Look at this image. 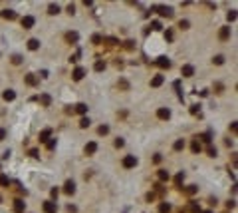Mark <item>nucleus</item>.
I'll use <instances>...</instances> for the list:
<instances>
[{
  "mask_svg": "<svg viewBox=\"0 0 238 213\" xmlns=\"http://www.w3.org/2000/svg\"><path fill=\"white\" fill-rule=\"evenodd\" d=\"M202 213H212V211H202Z\"/></svg>",
  "mask_w": 238,
  "mask_h": 213,
  "instance_id": "e2e57ef3",
  "label": "nucleus"
},
{
  "mask_svg": "<svg viewBox=\"0 0 238 213\" xmlns=\"http://www.w3.org/2000/svg\"><path fill=\"white\" fill-rule=\"evenodd\" d=\"M226 20H228V22H234L236 20V10H230V12L226 14Z\"/></svg>",
  "mask_w": 238,
  "mask_h": 213,
  "instance_id": "a19ab883",
  "label": "nucleus"
},
{
  "mask_svg": "<svg viewBox=\"0 0 238 213\" xmlns=\"http://www.w3.org/2000/svg\"><path fill=\"white\" fill-rule=\"evenodd\" d=\"M22 56H20V54H14V56H12V64H16V66H18V64H22Z\"/></svg>",
  "mask_w": 238,
  "mask_h": 213,
  "instance_id": "c03bdc74",
  "label": "nucleus"
},
{
  "mask_svg": "<svg viewBox=\"0 0 238 213\" xmlns=\"http://www.w3.org/2000/svg\"><path fill=\"white\" fill-rule=\"evenodd\" d=\"M50 138H52V128H46L40 132V141H48Z\"/></svg>",
  "mask_w": 238,
  "mask_h": 213,
  "instance_id": "412c9836",
  "label": "nucleus"
},
{
  "mask_svg": "<svg viewBox=\"0 0 238 213\" xmlns=\"http://www.w3.org/2000/svg\"><path fill=\"white\" fill-rule=\"evenodd\" d=\"M123 48H125V50H133V48H135V42H133V40L123 42Z\"/></svg>",
  "mask_w": 238,
  "mask_h": 213,
  "instance_id": "49530a36",
  "label": "nucleus"
},
{
  "mask_svg": "<svg viewBox=\"0 0 238 213\" xmlns=\"http://www.w3.org/2000/svg\"><path fill=\"white\" fill-rule=\"evenodd\" d=\"M173 150H175V151H181V150H185V139H177L175 144H173Z\"/></svg>",
  "mask_w": 238,
  "mask_h": 213,
  "instance_id": "393cba45",
  "label": "nucleus"
},
{
  "mask_svg": "<svg viewBox=\"0 0 238 213\" xmlns=\"http://www.w3.org/2000/svg\"><path fill=\"white\" fill-rule=\"evenodd\" d=\"M207 154H208L210 157H216V154H218V151H216V147H214L212 144H208V147H207Z\"/></svg>",
  "mask_w": 238,
  "mask_h": 213,
  "instance_id": "7c9ffc66",
  "label": "nucleus"
},
{
  "mask_svg": "<svg viewBox=\"0 0 238 213\" xmlns=\"http://www.w3.org/2000/svg\"><path fill=\"white\" fill-rule=\"evenodd\" d=\"M188 26H191L188 20H181V22H178V28H181V30H188Z\"/></svg>",
  "mask_w": 238,
  "mask_h": 213,
  "instance_id": "a18cd8bd",
  "label": "nucleus"
},
{
  "mask_svg": "<svg viewBox=\"0 0 238 213\" xmlns=\"http://www.w3.org/2000/svg\"><path fill=\"white\" fill-rule=\"evenodd\" d=\"M64 193L66 195H74L75 193V183L72 181V179H68V181L64 183Z\"/></svg>",
  "mask_w": 238,
  "mask_h": 213,
  "instance_id": "6e6552de",
  "label": "nucleus"
},
{
  "mask_svg": "<svg viewBox=\"0 0 238 213\" xmlns=\"http://www.w3.org/2000/svg\"><path fill=\"white\" fill-rule=\"evenodd\" d=\"M28 154H30L32 157H38V155H40V151H38V150H36V147H32V150L28 151Z\"/></svg>",
  "mask_w": 238,
  "mask_h": 213,
  "instance_id": "864d4df0",
  "label": "nucleus"
},
{
  "mask_svg": "<svg viewBox=\"0 0 238 213\" xmlns=\"http://www.w3.org/2000/svg\"><path fill=\"white\" fill-rule=\"evenodd\" d=\"M0 16H2L4 20H16V16H18V14H16L14 10H10V8H6V10H2V12H0Z\"/></svg>",
  "mask_w": 238,
  "mask_h": 213,
  "instance_id": "9b49d317",
  "label": "nucleus"
},
{
  "mask_svg": "<svg viewBox=\"0 0 238 213\" xmlns=\"http://www.w3.org/2000/svg\"><path fill=\"white\" fill-rule=\"evenodd\" d=\"M38 48H40V40H36V38H30V40H28V50L36 52Z\"/></svg>",
  "mask_w": 238,
  "mask_h": 213,
  "instance_id": "4be33fe9",
  "label": "nucleus"
},
{
  "mask_svg": "<svg viewBox=\"0 0 238 213\" xmlns=\"http://www.w3.org/2000/svg\"><path fill=\"white\" fill-rule=\"evenodd\" d=\"M210 138H212V134L207 132V134H202V135H198L197 139H202V141H207V144H210Z\"/></svg>",
  "mask_w": 238,
  "mask_h": 213,
  "instance_id": "e433bc0d",
  "label": "nucleus"
},
{
  "mask_svg": "<svg viewBox=\"0 0 238 213\" xmlns=\"http://www.w3.org/2000/svg\"><path fill=\"white\" fill-rule=\"evenodd\" d=\"M74 114H82V116H85V114H88V104H78V106H74Z\"/></svg>",
  "mask_w": 238,
  "mask_h": 213,
  "instance_id": "a211bd4d",
  "label": "nucleus"
},
{
  "mask_svg": "<svg viewBox=\"0 0 238 213\" xmlns=\"http://www.w3.org/2000/svg\"><path fill=\"white\" fill-rule=\"evenodd\" d=\"M191 150H193V154H198V151L202 150V145H201V141L198 139H194L193 144H191Z\"/></svg>",
  "mask_w": 238,
  "mask_h": 213,
  "instance_id": "a878e982",
  "label": "nucleus"
},
{
  "mask_svg": "<svg viewBox=\"0 0 238 213\" xmlns=\"http://www.w3.org/2000/svg\"><path fill=\"white\" fill-rule=\"evenodd\" d=\"M83 76H85V68H82V66H78L72 72V78H74V82H79V80H83Z\"/></svg>",
  "mask_w": 238,
  "mask_h": 213,
  "instance_id": "39448f33",
  "label": "nucleus"
},
{
  "mask_svg": "<svg viewBox=\"0 0 238 213\" xmlns=\"http://www.w3.org/2000/svg\"><path fill=\"white\" fill-rule=\"evenodd\" d=\"M157 177H159V181H169L171 173L167 171V169H159V171H157Z\"/></svg>",
  "mask_w": 238,
  "mask_h": 213,
  "instance_id": "f3484780",
  "label": "nucleus"
},
{
  "mask_svg": "<svg viewBox=\"0 0 238 213\" xmlns=\"http://www.w3.org/2000/svg\"><path fill=\"white\" fill-rule=\"evenodd\" d=\"M163 82H165V76H161V74H157L153 80H151V88H159V86H163Z\"/></svg>",
  "mask_w": 238,
  "mask_h": 213,
  "instance_id": "4468645a",
  "label": "nucleus"
},
{
  "mask_svg": "<svg viewBox=\"0 0 238 213\" xmlns=\"http://www.w3.org/2000/svg\"><path fill=\"white\" fill-rule=\"evenodd\" d=\"M2 98H4L6 102H14V100H16V92H14V90H4Z\"/></svg>",
  "mask_w": 238,
  "mask_h": 213,
  "instance_id": "aec40b11",
  "label": "nucleus"
},
{
  "mask_svg": "<svg viewBox=\"0 0 238 213\" xmlns=\"http://www.w3.org/2000/svg\"><path fill=\"white\" fill-rule=\"evenodd\" d=\"M117 86H119L121 90H129V82H127V80H119V82H117Z\"/></svg>",
  "mask_w": 238,
  "mask_h": 213,
  "instance_id": "37998d69",
  "label": "nucleus"
},
{
  "mask_svg": "<svg viewBox=\"0 0 238 213\" xmlns=\"http://www.w3.org/2000/svg\"><path fill=\"white\" fill-rule=\"evenodd\" d=\"M38 100H40V104H42L44 108H48V106L52 104V96H50V94H42L40 98H38Z\"/></svg>",
  "mask_w": 238,
  "mask_h": 213,
  "instance_id": "6ab92c4d",
  "label": "nucleus"
},
{
  "mask_svg": "<svg viewBox=\"0 0 238 213\" xmlns=\"http://www.w3.org/2000/svg\"><path fill=\"white\" fill-rule=\"evenodd\" d=\"M198 94H201L202 98H207V96H208V90H201V92H198Z\"/></svg>",
  "mask_w": 238,
  "mask_h": 213,
  "instance_id": "680f3d73",
  "label": "nucleus"
},
{
  "mask_svg": "<svg viewBox=\"0 0 238 213\" xmlns=\"http://www.w3.org/2000/svg\"><path fill=\"white\" fill-rule=\"evenodd\" d=\"M236 129H238V125H236V122H232V124H230V132H232V134H236Z\"/></svg>",
  "mask_w": 238,
  "mask_h": 213,
  "instance_id": "4d7b16f0",
  "label": "nucleus"
},
{
  "mask_svg": "<svg viewBox=\"0 0 238 213\" xmlns=\"http://www.w3.org/2000/svg\"><path fill=\"white\" fill-rule=\"evenodd\" d=\"M24 82H26V86H30V88H34V86L38 84V78H36V74H26Z\"/></svg>",
  "mask_w": 238,
  "mask_h": 213,
  "instance_id": "ddd939ff",
  "label": "nucleus"
},
{
  "mask_svg": "<svg viewBox=\"0 0 238 213\" xmlns=\"http://www.w3.org/2000/svg\"><path fill=\"white\" fill-rule=\"evenodd\" d=\"M78 40H79V34H78V32H66V42H69V44H75Z\"/></svg>",
  "mask_w": 238,
  "mask_h": 213,
  "instance_id": "2eb2a0df",
  "label": "nucleus"
},
{
  "mask_svg": "<svg viewBox=\"0 0 238 213\" xmlns=\"http://www.w3.org/2000/svg\"><path fill=\"white\" fill-rule=\"evenodd\" d=\"M58 193H60V191H58V187H52V189H50V195H52V197H54V199H56V197H58Z\"/></svg>",
  "mask_w": 238,
  "mask_h": 213,
  "instance_id": "5fc2aeb1",
  "label": "nucleus"
},
{
  "mask_svg": "<svg viewBox=\"0 0 238 213\" xmlns=\"http://www.w3.org/2000/svg\"><path fill=\"white\" fill-rule=\"evenodd\" d=\"M163 28V24L159 22V20H153V22H151V30H161Z\"/></svg>",
  "mask_w": 238,
  "mask_h": 213,
  "instance_id": "79ce46f5",
  "label": "nucleus"
},
{
  "mask_svg": "<svg viewBox=\"0 0 238 213\" xmlns=\"http://www.w3.org/2000/svg\"><path fill=\"white\" fill-rule=\"evenodd\" d=\"M159 213H171V205L169 203H161L159 205Z\"/></svg>",
  "mask_w": 238,
  "mask_h": 213,
  "instance_id": "473e14b6",
  "label": "nucleus"
},
{
  "mask_svg": "<svg viewBox=\"0 0 238 213\" xmlns=\"http://www.w3.org/2000/svg\"><path fill=\"white\" fill-rule=\"evenodd\" d=\"M214 90H216V94H222V84H218V82H216V84H214Z\"/></svg>",
  "mask_w": 238,
  "mask_h": 213,
  "instance_id": "6e6d98bb",
  "label": "nucleus"
},
{
  "mask_svg": "<svg viewBox=\"0 0 238 213\" xmlns=\"http://www.w3.org/2000/svg\"><path fill=\"white\" fill-rule=\"evenodd\" d=\"M101 42H103V38H101L99 34H93V36H91V44H101Z\"/></svg>",
  "mask_w": 238,
  "mask_h": 213,
  "instance_id": "ea45409f",
  "label": "nucleus"
},
{
  "mask_svg": "<svg viewBox=\"0 0 238 213\" xmlns=\"http://www.w3.org/2000/svg\"><path fill=\"white\" fill-rule=\"evenodd\" d=\"M121 163H123V167H125V169H131V167L137 165V157H135V155H125Z\"/></svg>",
  "mask_w": 238,
  "mask_h": 213,
  "instance_id": "f03ea898",
  "label": "nucleus"
},
{
  "mask_svg": "<svg viewBox=\"0 0 238 213\" xmlns=\"http://www.w3.org/2000/svg\"><path fill=\"white\" fill-rule=\"evenodd\" d=\"M153 12H159L163 18H173V8L171 6H153Z\"/></svg>",
  "mask_w": 238,
  "mask_h": 213,
  "instance_id": "f257e3e1",
  "label": "nucleus"
},
{
  "mask_svg": "<svg viewBox=\"0 0 238 213\" xmlns=\"http://www.w3.org/2000/svg\"><path fill=\"white\" fill-rule=\"evenodd\" d=\"M103 42H107L109 46H117V44H119V40H117V38H113V36H107V38H103Z\"/></svg>",
  "mask_w": 238,
  "mask_h": 213,
  "instance_id": "cd10ccee",
  "label": "nucleus"
},
{
  "mask_svg": "<svg viewBox=\"0 0 238 213\" xmlns=\"http://www.w3.org/2000/svg\"><path fill=\"white\" fill-rule=\"evenodd\" d=\"M175 90L178 92V100H183V92H181V82H175Z\"/></svg>",
  "mask_w": 238,
  "mask_h": 213,
  "instance_id": "09e8293b",
  "label": "nucleus"
},
{
  "mask_svg": "<svg viewBox=\"0 0 238 213\" xmlns=\"http://www.w3.org/2000/svg\"><path fill=\"white\" fill-rule=\"evenodd\" d=\"M183 181H185V173H177L175 175V185H183Z\"/></svg>",
  "mask_w": 238,
  "mask_h": 213,
  "instance_id": "c756f323",
  "label": "nucleus"
},
{
  "mask_svg": "<svg viewBox=\"0 0 238 213\" xmlns=\"http://www.w3.org/2000/svg\"><path fill=\"white\" fill-rule=\"evenodd\" d=\"M157 118L159 119H169L171 118V110L169 108H159V110H157Z\"/></svg>",
  "mask_w": 238,
  "mask_h": 213,
  "instance_id": "9d476101",
  "label": "nucleus"
},
{
  "mask_svg": "<svg viewBox=\"0 0 238 213\" xmlns=\"http://www.w3.org/2000/svg\"><path fill=\"white\" fill-rule=\"evenodd\" d=\"M105 66H107V64L103 62V60H97V62H95V72H103V70H105Z\"/></svg>",
  "mask_w": 238,
  "mask_h": 213,
  "instance_id": "bb28decb",
  "label": "nucleus"
},
{
  "mask_svg": "<svg viewBox=\"0 0 238 213\" xmlns=\"http://www.w3.org/2000/svg\"><path fill=\"white\" fill-rule=\"evenodd\" d=\"M4 138H6V129H4V128H0V141H2Z\"/></svg>",
  "mask_w": 238,
  "mask_h": 213,
  "instance_id": "13d9d810",
  "label": "nucleus"
},
{
  "mask_svg": "<svg viewBox=\"0 0 238 213\" xmlns=\"http://www.w3.org/2000/svg\"><path fill=\"white\" fill-rule=\"evenodd\" d=\"M181 74H183V78H191V76H194V66L185 64V66L181 68Z\"/></svg>",
  "mask_w": 238,
  "mask_h": 213,
  "instance_id": "0eeeda50",
  "label": "nucleus"
},
{
  "mask_svg": "<svg viewBox=\"0 0 238 213\" xmlns=\"http://www.w3.org/2000/svg\"><path fill=\"white\" fill-rule=\"evenodd\" d=\"M46 147H48V150H50V151H52V150H54V147H56V139H52V138H50V139H48V141H46Z\"/></svg>",
  "mask_w": 238,
  "mask_h": 213,
  "instance_id": "de8ad7c7",
  "label": "nucleus"
},
{
  "mask_svg": "<svg viewBox=\"0 0 238 213\" xmlns=\"http://www.w3.org/2000/svg\"><path fill=\"white\" fill-rule=\"evenodd\" d=\"M161 160H163V157H161V154H157V155L153 157V161H155V163H161Z\"/></svg>",
  "mask_w": 238,
  "mask_h": 213,
  "instance_id": "bf43d9fd",
  "label": "nucleus"
},
{
  "mask_svg": "<svg viewBox=\"0 0 238 213\" xmlns=\"http://www.w3.org/2000/svg\"><path fill=\"white\" fill-rule=\"evenodd\" d=\"M157 199V193H153V191H149L147 193V201H155Z\"/></svg>",
  "mask_w": 238,
  "mask_h": 213,
  "instance_id": "603ef678",
  "label": "nucleus"
},
{
  "mask_svg": "<svg viewBox=\"0 0 238 213\" xmlns=\"http://www.w3.org/2000/svg\"><path fill=\"white\" fill-rule=\"evenodd\" d=\"M48 14H50V16L60 14V6H58V4H50V6H48Z\"/></svg>",
  "mask_w": 238,
  "mask_h": 213,
  "instance_id": "b1692460",
  "label": "nucleus"
},
{
  "mask_svg": "<svg viewBox=\"0 0 238 213\" xmlns=\"http://www.w3.org/2000/svg\"><path fill=\"white\" fill-rule=\"evenodd\" d=\"M89 124H91V122H89V118H85V116H83L82 119H79V128H82V129L89 128Z\"/></svg>",
  "mask_w": 238,
  "mask_h": 213,
  "instance_id": "c85d7f7f",
  "label": "nucleus"
},
{
  "mask_svg": "<svg viewBox=\"0 0 238 213\" xmlns=\"http://www.w3.org/2000/svg\"><path fill=\"white\" fill-rule=\"evenodd\" d=\"M0 185H4V187H8V185H10V179H8V175L0 173Z\"/></svg>",
  "mask_w": 238,
  "mask_h": 213,
  "instance_id": "72a5a7b5",
  "label": "nucleus"
},
{
  "mask_svg": "<svg viewBox=\"0 0 238 213\" xmlns=\"http://www.w3.org/2000/svg\"><path fill=\"white\" fill-rule=\"evenodd\" d=\"M83 151H85V155H93L97 151V144H95V141H88L85 147H83Z\"/></svg>",
  "mask_w": 238,
  "mask_h": 213,
  "instance_id": "1a4fd4ad",
  "label": "nucleus"
},
{
  "mask_svg": "<svg viewBox=\"0 0 238 213\" xmlns=\"http://www.w3.org/2000/svg\"><path fill=\"white\" fill-rule=\"evenodd\" d=\"M173 38H175L173 30H171V28H167V30H165V40H167V42H173Z\"/></svg>",
  "mask_w": 238,
  "mask_h": 213,
  "instance_id": "4c0bfd02",
  "label": "nucleus"
},
{
  "mask_svg": "<svg viewBox=\"0 0 238 213\" xmlns=\"http://www.w3.org/2000/svg\"><path fill=\"white\" fill-rule=\"evenodd\" d=\"M218 38H220V40H228V38H230V28H228V26H222V28H220L218 30Z\"/></svg>",
  "mask_w": 238,
  "mask_h": 213,
  "instance_id": "f8f14e48",
  "label": "nucleus"
},
{
  "mask_svg": "<svg viewBox=\"0 0 238 213\" xmlns=\"http://www.w3.org/2000/svg\"><path fill=\"white\" fill-rule=\"evenodd\" d=\"M79 56H82V52L78 50V52H75V54H74L72 58H69V62H78V60H79Z\"/></svg>",
  "mask_w": 238,
  "mask_h": 213,
  "instance_id": "8fccbe9b",
  "label": "nucleus"
},
{
  "mask_svg": "<svg viewBox=\"0 0 238 213\" xmlns=\"http://www.w3.org/2000/svg\"><path fill=\"white\" fill-rule=\"evenodd\" d=\"M24 209H26V203L22 199H16L14 201V213H24Z\"/></svg>",
  "mask_w": 238,
  "mask_h": 213,
  "instance_id": "dca6fc26",
  "label": "nucleus"
},
{
  "mask_svg": "<svg viewBox=\"0 0 238 213\" xmlns=\"http://www.w3.org/2000/svg\"><path fill=\"white\" fill-rule=\"evenodd\" d=\"M125 145V141H123V138H117L115 139V147H123Z\"/></svg>",
  "mask_w": 238,
  "mask_h": 213,
  "instance_id": "3c124183",
  "label": "nucleus"
},
{
  "mask_svg": "<svg viewBox=\"0 0 238 213\" xmlns=\"http://www.w3.org/2000/svg\"><path fill=\"white\" fill-rule=\"evenodd\" d=\"M97 134H99V135H107V134H109V125H99V128H97Z\"/></svg>",
  "mask_w": 238,
  "mask_h": 213,
  "instance_id": "2f4dec72",
  "label": "nucleus"
},
{
  "mask_svg": "<svg viewBox=\"0 0 238 213\" xmlns=\"http://www.w3.org/2000/svg\"><path fill=\"white\" fill-rule=\"evenodd\" d=\"M191 114H193V116L201 114V104H193V106H191Z\"/></svg>",
  "mask_w": 238,
  "mask_h": 213,
  "instance_id": "58836bf2",
  "label": "nucleus"
},
{
  "mask_svg": "<svg viewBox=\"0 0 238 213\" xmlns=\"http://www.w3.org/2000/svg\"><path fill=\"white\" fill-rule=\"evenodd\" d=\"M155 64H157L159 68H163V70H169V68H171V60L167 58V56H159V58L155 60Z\"/></svg>",
  "mask_w": 238,
  "mask_h": 213,
  "instance_id": "20e7f679",
  "label": "nucleus"
},
{
  "mask_svg": "<svg viewBox=\"0 0 238 213\" xmlns=\"http://www.w3.org/2000/svg\"><path fill=\"white\" fill-rule=\"evenodd\" d=\"M212 64H216V66H222V64H224V56H220V54H218V56H214V58H212Z\"/></svg>",
  "mask_w": 238,
  "mask_h": 213,
  "instance_id": "f704fd0d",
  "label": "nucleus"
},
{
  "mask_svg": "<svg viewBox=\"0 0 238 213\" xmlns=\"http://www.w3.org/2000/svg\"><path fill=\"white\" fill-rule=\"evenodd\" d=\"M197 191H198V187H197V185H188V187L185 189V193H187V195H194Z\"/></svg>",
  "mask_w": 238,
  "mask_h": 213,
  "instance_id": "c9c22d12",
  "label": "nucleus"
},
{
  "mask_svg": "<svg viewBox=\"0 0 238 213\" xmlns=\"http://www.w3.org/2000/svg\"><path fill=\"white\" fill-rule=\"evenodd\" d=\"M188 211L191 213H201V205H198L197 201H191V203H188Z\"/></svg>",
  "mask_w": 238,
  "mask_h": 213,
  "instance_id": "5701e85b",
  "label": "nucleus"
},
{
  "mask_svg": "<svg viewBox=\"0 0 238 213\" xmlns=\"http://www.w3.org/2000/svg\"><path fill=\"white\" fill-rule=\"evenodd\" d=\"M44 213H56L58 211V203L56 201H44Z\"/></svg>",
  "mask_w": 238,
  "mask_h": 213,
  "instance_id": "423d86ee",
  "label": "nucleus"
},
{
  "mask_svg": "<svg viewBox=\"0 0 238 213\" xmlns=\"http://www.w3.org/2000/svg\"><path fill=\"white\" fill-rule=\"evenodd\" d=\"M68 12H69V14L75 12V6H74V4H69V6H68Z\"/></svg>",
  "mask_w": 238,
  "mask_h": 213,
  "instance_id": "052dcab7",
  "label": "nucleus"
},
{
  "mask_svg": "<svg viewBox=\"0 0 238 213\" xmlns=\"http://www.w3.org/2000/svg\"><path fill=\"white\" fill-rule=\"evenodd\" d=\"M20 24H22V28H24V30H30L32 26L36 24V18H34V16H24V18L20 20Z\"/></svg>",
  "mask_w": 238,
  "mask_h": 213,
  "instance_id": "7ed1b4c3",
  "label": "nucleus"
}]
</instances>
